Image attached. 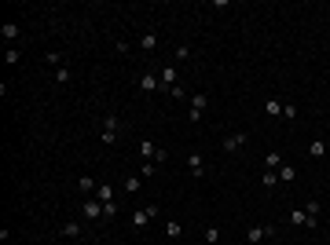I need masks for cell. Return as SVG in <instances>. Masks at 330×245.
<instances>
[{"mask_svg":"<svg viewBox=\"0 0 330 245\" xmlns=\"http://www.w3.org/2000/svg\"><path fill=\"white\" fill-rule=\"evenodd\" d=\"M99 139H103L107 147H114L118 139H121V117H118V114H107V117H103V125H99Z\"/></svg>","mask_w":330,"mask_h":245,"instance_id":"obj_1","label":"cell"},{"mask_svg":"<svg viewBox=\"0 0 330 245\" xmlns=\"http://www.w3.org/2000/svg\"><path fill=\"white\" fill-rule=\"evenodd\" d=\"M205 106H209V96H205V92H195V96L187 99V121H191V125H198V121H202V114H205Z\"/></svg>","mask_w":330,"mask_h":245,"instance_id":"obj_2","label":"cell"},{"mask_svg":"<svg viewBox=\"0 0 330 245\" xmlns=\"http://www.w3.org/2000/svg\"><path fill=\"white\" fill-rule=\"evenodd\" d=\"M154 216H158V205H143V209H136V212L129 216V223H132V227H136V231H143L147 223L154 220Z\"/></svg>","mask_w":330,"mask_h":245,"instance_id":"obj_3","label":"cell"},{"mask_svg":"<svg viewBox=\"0 0 330 245\" xmlns=\"http://www.w3.org/2000/svg\"><path fill=\"white\" fill-rule=\"evenodd\" d=\"M264 238H275V223H253V227L246 231V242L250 245H257Z\"/></svg>","mask_w":330,"mask_h":245,"instance_id":"obj_4","label":"cell"},{"mask_svg":"<svg viewBox=\"0 0 330 245\" xmlns=\"http://www.w3.org/2000/svg\"><path fill=\"white\" fill-rule=\"evenodd\" d=\"M139 92H143V96H154V92H162V77H158L154 70L139 73Z\"/></svg>","mask_w":330,"mask_h":245,"instance_id":"obj_5","label":"cell"},{"mask_svg":"<svg viewBox=\"0 0 330 245\" xmlns=\"http://www.w3.org/2000/svg\"><path fill=\"white\" fill-rule=\"evenodd\" d=\"M139 154H143L147 161H154V165H162L165 157H169L165 150H162V147H154V143H150V139H139Z\"/></svg>","mask_w":330,"mask_h":245,"instance_id":"obj_6","label":"cell"},{"mask_svg":"<svg viewBox=\"0 0 330 245\" xmlns=\"http://www.w3.org/2000/svg\"><path fill=\"white\" fill-rule=\"evenodd\" d=\"M81 216H84V220H103V201H99V197H84Z\"/></svg>","mask_w":330,"mask_h":245,"instance_id":"obj_7","label":"cell"},{"mask_svg":"<svg viewBox=\"0 0 330 245\" xmlns=\"http://www.w3.org/2000/svg\"><path fill=\"white\" fill-rule=\"evenodd\" d=\"M246 132H228V136H224V150H228V154H235V150L239 147H246Z\"/></svg>","mask_w":330,"mask_h":245,"instance_id":"obj_8","label":"cell"},{"mask_svg":"<svg viewBox=\"0 0 330 245\" xmlns=\"http://www.w3.org/2000/svg\"><path fill=\"white\" fill-rule=\"evenodd\" d=\"M286 220H290V223H294V227H316V223H319V220H316V216H308L305 209H294V212H290V216H286Z\"/></svg>","mask_w":330,"mask_h":245,"instance_id":"obj_9","label":"cell"},{"mask_svg":"<svg viewBox=\"0 0 330 245\" xmlns=\"http://www.w3.org/2000/svg\"><path fill=\"white\" fill-rule=\"evenodd\" d=\"M187 172H191L195 180H202V176H205V165H202V154H191V157H187Z\"/></svg>","mask_w":330,"mask_h":245,"instance_id":"obj_10","label":"cell"},{"mask_svg":"<svg viewBox=\"0 0 330 245\" xmlns=\"http://www.w3.org/2000/svg\"><path fill=\"white\" fill-rule=\"evenodd\" d=\"M176 73H180L176 66H162V73H158V77H162V92H169L176 84Z\"/></svg>","mask_w":330,"mask_h":245,"instance_id":"obj_11","label":"cell"},{"mask_svg":"<svg viewBox=\"0 0 330 245\" xmlns=\"http://www.w3.org/2000/svg\"><path fill=\"white\" fill-rule=\"evenodd\" d=\"M294 180H297V168L282 161V165H279V183H294Z\"/></svg>","mask_w":330,"mask_h":245,"instance_id":"obj_12","label":"cell"},{"mask_svg":"<svg viewBox=\"0 0 330 245\" xmlns=\"http://www.w3.org/2000/svg\"><path fill=\"white\" fill-rule=\"evenodd\" d=\"M279 165H282V154H279V150L264 154V168H268V172H279Z\"/></svg>","mask_w":330,"mask_h":245,"instance_id":"obj_13","label":"cell"},{"mask_svg":"<svg viewBox=\"0 0 330 245\" xmlns=\"http://www.w3.org/2000/svg\"><path fill=\"white\" fill-rule=\"evenodd\" d=\"M77 191H81L84 197H88L92 191H99V183H96V180H92V176H81V180H77Z\"/></svg>","mask_w":330,"mask_h":245,"instance_id":"obj_14","label":"cell"},{"mask_svg":"<svg viewBox=\"0 0 330 245\" xmlns=\"http://www.w3.org/2000/svg\"><path fill=\"white\" fill-rule=\"evenodd\" d=\"M63 238H81V223L77 220H66L63 223Z\"/></svg>","mask_w":330,"mask_h":245,"instance_id":"obj_15","label":"cell"},{"mask_svg":"<svg viewBox=\"0 0 330 245\" xmlns=\"http://www.w3.org/2000/svg\"><path fill=\"white\" fill-rule=\"evenodd\" d=\"M158 48V33H143L139 37V51H154Z\"/></svg>","mask_w":330,"mask_h":245,"instance_id":"obj_16","label":"cell"},{"mask_svg":"<svg viewBox=\"0 0 330 245\" xmlns=\"http://www.w3.org/2000/svg\"><path fill=\"white\" fill-rule=\"evenodd\" d=\"M264 114L268 117H282V99H268L264 102Z\"/></svg>","mask_w":330,"mask_h":245,"instance_id":"obj_17","label":"cell"},{"mask_svg":"<svg viewBox=\"0 0 330 245\" xmlns=\"http://www.w3.org/2000/svg\"><path fill=\"white\" fill-rule=\"evenodd\" d=\"M0 37L4 41H18V22H4L0 26Z\"/></svg>","mask_w":330,"mask_h":245,"instance_id":"obj_18","label":"cell"},{"mask_svg":"<svg viewBox=\"0 0 330 245\" xmlns=\"http://www.w3.org/2000/svg\"><path fill=\"white\" fill-rule=\"evenodd\" d=\"M96 197H99V201H103V205H110V201H114V187H107V183H99V191H96Z\"/></svg>","mask_w":330,"mask_h":245,"instance_id":"obj_19","label":"cell"},{"mask_svg":"<svg viewBox=\"0 0 330 245\" xmlns=\"http://www.w3.org/2000/svg\"><path fill=\"white\" fill-rule=\"evenodd\" d=\"M327 154V143L323 139H312V143H308V157H323Z\"/></svg>","mask_w":330,"mask_h":245,"instance_id":"obj_20","label":"cell"},{"mask_svg":"<svg viewBox=\"0 0 330 245\" xmlns=\"http://www.w3.org/2000/svg\"><path fill=\"white\" fill-rule=\"evenodd\" d=\"M180 234H184V227H180L176 220H169V223H165V238H180Z\"/></svg>","mask_w":330,"mask_h":245,"instance_id":"obj_21","label":"cell"},{"mask_svg":"<svg viewBox=\"0 0 330 245\" xmlns=\"http://www.w3.org/2000/svg\"><path fill=\"white\" fill-rule=\"evenodd\" d=\"M261 187H279V172H268V168H264V176H261Z\"/></svg>","mask_w":330,"mask_h":245,"instance_id":"obj_22","label":"cell"},{"mask_svg":"<svg viewBox=\"0 0 330 245\" xmlns=\"http://www.w3.org/2000/svg\"><path fill=\"white\" fill-rule=\"evenodd\" d=\"M73 81V73L66 70V66H59V70H55V84H70Z\"/></svg>","mask_w":330,"mask_h":245,"instance_id":"obj_23","label":"cell"},{"mask_svg":"<svg viewBox=\"0 0 330 245\" xmlns=\"http://www.w3.org/2000/svg\"><path fill=\"white\" fill-rule=\"evenodd\" d=\"M202 238L209 242V245H216V242H220V227H205V231H202Z\"/></svg>","mask_w":330,"mask_h":245,"instance_id":"obj_24","label":"cell"},{"mask_svg":"<svg viewBox=\"0 0 330 245\" xmlns=\"http://www.w3.org/2000/svg\"><path fill=\"white\" fill-rule=\"evenodd\" d=\"M18 59H22V51H18V48H7L4 51V62L7 66H18Z\"/></svg>","mask_w":330,"mask_h":245,"instance_id":"obj_25","label":"cell"},{"mask_svg":"<svg viewBox=\"0 0 330 245\" xmlns=\"http://www.w3.org/2000/svg\"><path fill=\"white\" fill-rule=\"evenodd\" d=\"M63 59H66V55H63V51H55V48L44 55V62H48V66H63Z\"/></svg>","mask_w":330,"mask_h":245,"instance_id":"obj_26","label":"cell"},{"mask_svg":"<svg viewBox=\"0 0 330 245\" xmlns=\"http://www.w3.org/2000/svg\"><path fill=\"white\" fill-rule=\"evenodd\" d=\"M169 96H173V99H180V102H187V99H191V96H187V92L180 88V84H173V88H169Z\"/></svg>","mask_w":330,"mask_h":245,"instance_id":"obj_27","label":"cell"},{"mask_svg":"<svg viewBox=\"0 0 330 245\" xmlns=\"http://www.w3.org/2000/svg\"><path fill=\"white\" fill-rule=\"evenodd\" d=\"M139 191V176H129L125 180V194H136Z\"/></svg>","mask_w":330,"mask_h":245,"instance_id":"obj_28","label":"cell"},{"mask_svg":"<svg viewBox=\"0 0 330 245\" xmlns=\"http://www.w3.org/2000/svg\"><path fill=\"white\" fill-rule=\"evenodd\" d=\"M282 117H286V121L297 117V106H294V102H282Z\"/></svg>","mask_w":330,"mask_h":245,"instance_id":"obj_29","label":"cell"},{"mask_svg":"<svg viewBox=\"0 0 330 245\" xmlns=\"http://www.w3.org/2000/svg\"><path fill=\"white\" fill-rule=\"evenodd\" d=\"M319 209H323V205H319V201H316V197H312V201H308V205H305V212H308V216H316V220H319Z\"/></svg>","mask_w":330,"mask_h":245,"instance_id":"obj_30","label":"cell"},{"mask_svg":"<svg viewBox=\"0 0 330 245\" xmlns=\"http://www.w3.org/2000/svg\"><path fill=\"white\" fill-rule=\"evenodd\" d=\"M176 59L187 62V59H191V48H187V44H180V48H176Z\"/></svg>","mask_w":330,"mask_h":245,"instance_id":"obj_31","label":"cell"}]
</instances>
